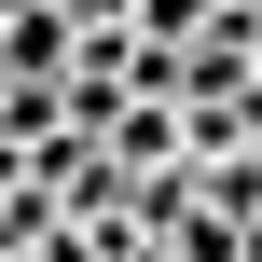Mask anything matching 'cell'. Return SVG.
<instances>
[{
  "mask_svg": "<svg viewBox=\"0 0 262 262\" xmlns=\"http://www.w3.org/2000/svg\"><path fill=\"white\" fill-rule=\"evenodd\" d=\"M111 124H124V166H166V138H180L166 111H124V97H111Z\"/></svg>",
  "mask_w": 262,
  "mask_h": 262,
  "instance_id": "6da1fadb",
  "label": "cell"
}]
</instances>
